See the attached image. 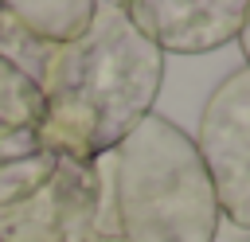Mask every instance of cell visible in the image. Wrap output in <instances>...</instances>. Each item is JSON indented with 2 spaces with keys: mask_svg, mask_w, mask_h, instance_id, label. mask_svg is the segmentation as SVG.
Instances as JSON below:
<instances>
[{
  "mask_svg": "<svg viewBox=\"0 0 250 242\" xmlns=\"http://www.w3.org/2000/svg\"><path fill=\"white\" fill-rule=\"evenodd\" d=\"M59 168V156L39 144L31 125H0V207L35 195Z\"/></svg>",
  "mask_w": 250,
  "mask_h": 242,
  "instance_id": "5b68a950",
  "label": "cell"
},
{
  "mask_svg": "<svg viewBox=\"0 0 250 242\" xmlns=\"http://www.w3.org/2000/svg\"><path fill=\"white\" fill-rule=\"evenodd\" d=\"M117 242H211L223 215L191 137L148 113L109 152Z\"/></svg>",
  "mask_w": 250,
  "mask_h": 242,
  "instance_id": "7a4b0ae2",
  "label": "cell"
},
{
  "mask_svg": "<svg viewBox=\"0 0 250 242\" xmlns=\"http://www.w3.org/2000/svg\"><path fill=\"white\" fill-rule=\"evenodd\" d=\"M164 55L137 31L121 0H102L90 27L43 59L35 137L62 160L113 152L156 105Z\"/></svg>",
  "mask_w": 250,
  "mask_h": 242,
  "instance_id": "6da1fadb",
  "label": "cell"
},
{
  "mask_svg": "<svg viewBox=\"0 0 250 242\" xmlns=\"http://www.w3.org/2000/svg\"><path fill=\"white\" fill-rule=\"evenodd\" d=\"M211 242H246V226H234V222H227V219H223Z\"/></svg>",
  "mask_w": 250,
  "mask_h": 242,
  "instance_id": "ba28073f",
  "label": "cell"
},
{
  "mask_svg": "<svg viewBox=\"0 0 250 242\" xmlns=\"http://www.w3.org/2000/svg\"><path fill=\"white\" fill-rule=\"evenodd\" d=\"M39 86L27 70L0 55V125H39Z\"/></svg>",
  "mask_w": 250,
  "mask_h": 242,
  "instance_id": "52a82bcc",
  "label": "cell"
},
{
  "mask_svg": "<svg viewBox=\"0 0 250 242\" xmlns=\"http://www.w3.org/2000/svg\"><path fill=\"white\" fill-rule=\"evenodd\" d=\"M4 16H12V23H20L23 31H31L35 39L62 47L74 43L90 20H94V0H66V4H0Z\"/></svg>",
  "mask_w": 250,
  "mask_h": 242,
  "instance_id": "8992f818",
  "label": "cell"
},
{
  "mask_svg": "<svg viewBox=\"0 0 250 242\" xmlns=\"http://www.w3.org/2000/svg\"><path fill=\"white\" fill-rule=\"evenodd\" d=\"M137 31L164 55H203L242 35L250 8L242 0H129L125 4Z\"/></svg>",
  "mask_w": 250,
  "mask_h": 242,
  "instance_id": "277c9868",
  "label": "cell"
},
{
  "mask_svg": "<svg viewBox=\"0 0 250 242\" xmlns=\"http://www.w3.org/2000/svg\"><path fill=\"white\" fill-rule=\"evenodd\" d=\"M199 164L211 180L219 215L234 226L250 222V74L230 70L199 117V137L191 141Z\"/></svg>",
  "mask_w": 250,
  "mask_h": 242,
  "instance_id": "3957f363",
  "label": "cell"
}]
</instances>
